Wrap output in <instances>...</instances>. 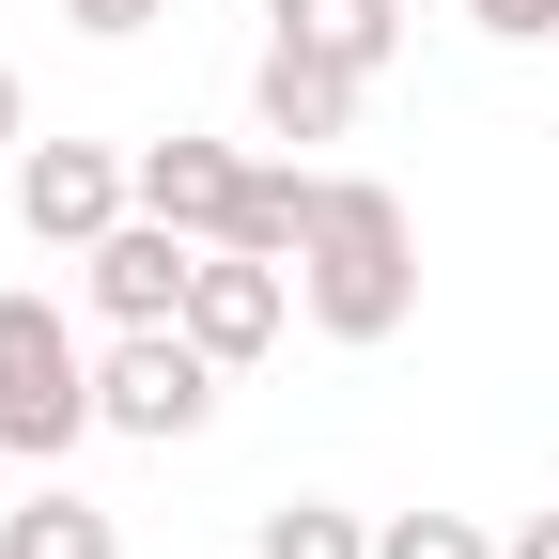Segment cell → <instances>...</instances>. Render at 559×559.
<instances>
[{"label":"cell","mask_w":559,"mask_h":559,"mask_svg":"<svg viewBox=\"0 0 559 559\" xmlns=\"http://www.w3.org/2000/svg\"><path fill=\"white\" fill-rule=\"evenodd\" d=\"M296 311H311L326 342H389V326L419 311V218H404V187L326 171L311 249H296Z\"/></svg>","instance_id":"1"},{"label":"cell","mask_w":559,"mask_h":559,"mask_svg":"<svg viewBox=\"0 0 559 559\" xmlns=\"http://www.w3.org/2000/svg\"><path fill=\"white\" fill-rule=\"evenodd\" d=\"M79 436H109V419H94V342L62 326L47 296H0V451L62 466Z\"/></svg>","instance_id":"2"},{"label":"cell","mask_w":559,"mask_h":559,"mask_svg":"<svg viewBox=\"0 0 559 559\" xmlns=\"http://www.w3.org/2000/svg\"><path fill=\"white\" fill-rule=\"evenodd\" d=\"M94 419L140 451H187L202 419H218V358H202L187 326H109V358H94Z\"/></svg>","instance_id":"3"},{"label":"cell","mask_w":559,"mask_h":559,"mask_svg":"<svg viewBox=\"0 0 559 559\" xmlns=\"http://www.w3.org/2000/svg\"><path fill=\"white\" fill-rule=\"evenodd\" d=\"M109 218H140V156H109V140H16V234L79 264Z\"/></svg>","instance_id":"4"},{"label":"cell","mask_w":559,"mask_h":559,"mask_svg":"<svg viewBox=\"0 0 559 559\" xmlns=\"http://www.w3.org/2000/svg\"><path fill=\"white\" fill-rule=\"evenodd\" d=\"M79 280H94V311H109V326H187L202 234H171V218H109V234L79 249Z\"/></svg>","instance_id":"5"},{"label":"cell","mask_w":559,"mask_h":559,"mask_svg":"<svg viewBox=\"0 0 559 559\" xmlns=\"http://www.w3.org/2000/svg\"><path fill=\"white\" fill-rule=\"evenodd\" d=\"M280 326H296V264H264V249H202V280H187V342H202V358L249 373Z\"/></svg>","instance_id":"6"},{"label":"cell","mask_w":559,"mask_h":559,"mask_svg":"<svg viewBox=\"0 0 559 559\" xmlns=\"http://www.w3.org/2000/svg\"><path fill=\"white\" fill-rule=\"evenodd\" d=\"M358 94H373V79H342L326 47H280V32H264V62H249V124L280 140V156H311V140H342V124H358Z\"/></svg>","instance_id":"7"},{"label":"cell","mask_w":559,"mask_h":559,"mask_svg":"<svg viewBox=\"0 0 559 559\" xmlns=\"http://www.w3.org/2000/svg\"><path fill=\"white\" fill-rule=\"evenodd\" d=\"M234 202H249V156H234V140H140V218H171V234H202V249H218L234 234Z\"/></svg>","instance_id":"8"},{"label":"cell","mask_w":559,"mask_h":559,"mask_svg":"<svg viewBox=\"0 0 559 559\" xmlns=\"http://www.w3.org/2000/svg\"><path fill=\"white\" fill-rule=\"evenodd\" d=\"M264 32L280 47H326L342 79H389L404 62V0H264Z\"/></svg>","instance_id":"9"},{"label":"cell","mask_w":559,"mask_h":559,"mask_svg":"<svg viewBox=\"0 0 559 559\" xmlns=\"http://www.w3.org/2000/svg\"><path fill=\"white\" fill-rule=\"evenodd\" d=\"M311 202H326V171H311V156H249V202H234V234H218V249L296 264V249H311Z\"/></svg>","instance_id":"10"},{"label":"cell","mask_w":559,"mask_h":559,"mask_svg":"<svg viewBox=\"0 0 559 559\" xmlns=\"http://www.w3.org/2000/svg\"><path fill=\"white\" fill-rule=\"evenodd\" d=\"M0 559H124V528L79 498V481H32V498L0 513Z\"/></svg>","instance_id":"11"},{"label":"cell","mask_w":559,"mask_h":559,"mask_svg":"<svg viewBox=\"0 0 559 559\" xmlns=\"http://www.w3.org/2000/svg\"><path fill=\"white\" fill-rule=\"evenodd\" d=\"M249 559H373V528L342 513V498H280V513L249 528Z\"/></svg>","instance_id":"12"},{"label":"cell","mask_w":559,"mask_h":559,"mask_svg":"<svg viewBox=\"0 0 559 559\" xmlns=\"http://www.w3.org/2000/svg\"><path fill=\"white\" fill-rule=\"evenodd\" d=\"M373 559H498V528H466V513H389Z\"/></svg>","instance_id":"13"},{"label":"cell","mask_w":559,"mask_h":559,"mask_svg":"<svg viewBox=\"0 0 559 559\" xmlns=\"http://www.w3.org/2000/svg\"><path fill=\"white\" fill-rule=\"evenodd\" d=\"M466 16L498 32V47H559V0H466Z\"/></svg>","instance_id":"14"},{"label":"cell","mask_w":559,"mask_h":559,"mask_svg":"<svg viewBox=\"0 0 559 559\" xmlns=\"http://www.w3.org/2000/svg\"><path fill=\"white\" fill-rule=\"evenodd\" d=\"M62 16H79L94 47H124V32H156V16H171V0H62Z\"/></svg>","instance_id":"15"},{"label":"cell","mask_w":559,"mask_h":559,"mask_svg":"<svg viewBox=\"0 0 559 559\" xmlns=\"http://www.w3.org/2000/svg\"><path fill=\"white\" fill-rule=\"evenodd\" d=\"M16 140H32V94H16V62H0V156H16Z\"/></svg>","instance_id":"16"},{"label":"cell","mask_w":559,"mask_h":559,"mask_svg":"<svg viewBox=\"0 0 559 559\" xmlns=\"http://www.w3.org/2000/svg\"><path fill=\"white\" fill-rule=\"evenodd\" d=\"M498 559H559V513H528V528H513V544H498Z\"/></svg>","instance_id":"17"}]
</instances>
